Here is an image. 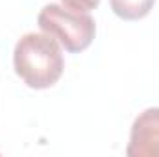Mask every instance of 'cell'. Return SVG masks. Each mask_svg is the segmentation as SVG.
Returning a JSON list of instances; mask_svg holds the SVG:
<instances>
[{"mask_svg":"<svg viewBox=\"0 0 159 157\" xmlns=\"http://www.w3.org/2000/svg\"><path fill=\"white\" fill-rule=\"evenodd\" d=\"M15 74L30 89H48L56 85L65 69L61 44L48 34H26L13 50Z\"/></svg>","mask_w":159,"mask_h":157,"instance_id":"obj_1","label":"cell"},{"mask_svg":"<svg viewBox=\"0 0 159 157\" xmlns=\"http://www.w3.org/2000/svg\"><path fill=\"white\" fill-rule=\"evenodd\" d=\"M37 24L44 34L54 37L67 52L72 54L89 48L96 35V22L89 13L59 4L44 6L39 11Z\"/></svg>","mask_w":159,"mask_h":157,"instance_id":"obj_2","label":"cell"},{"mask_svg":"<svg viewBox=\"0 0 159 157\" xmlns=\"http://www.w3.org/2000/svg\"><path fill=\"white\" fill-rule=\"evenodd\" d=\"M128 157H159V107H148L133 120Z\"/></svg>","mask_w":159,"mask_h":157,"instance_id":"obj_3","label":"cell"},{"mask_svg":"<svg viewBox=\"0 0 159 157\" xmlns=\"http://www.w3.org/2000/svg\"><path fill=\"white\" fill-rule=\"evenodd\" d=\"M156 0H109L113 13L124 19V20H141L144 19L152 7H154Z\"/></svg>","mask_w":159,"mask_h":157,"instance_id":"obj_4","label":"cell"},{"mask_svg":"<svg viewBox=\"0 0 159 157\" xmlns=\"http://www.w3.org/2000/svg\"><path fill=\"white\" fill-rule=\"evenodd\" d=\"M65 7H70V9H76V11H93L98 7L100 0H59Z\"/></svg>","mask_w":159,"mask_h":157,"instance_id":"obj_5","label":"cell"}]
</instances>
